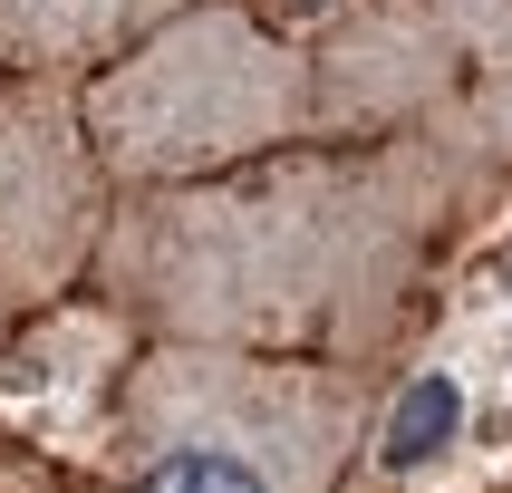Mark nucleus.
<instances>
[{"label":"nucleus","mask_w":512,"mask_h":493,"mask_svg":"<svg viewBox=\"0 0 512 493\" xmlns=\"http://www.w3.org/2000/svg\"><path fill=\"white\" fill-rule=\"evenodd\" d=\"M78 126L116 194L252 165L271 145L319 136L310 49L242 0H194L97 78H78Z\"/></svg>","instance_id":"3"},{"label":"nucleus","mask_w":512,"mask_h":493,"mask_svg":"<svg viewBox=\"0 0 512 493\" xmlns=\"http://www.w3.org/2000/svg\"><path fill=\"white\" fill-rule=\"evenodd\" d=\"M194 10V0H0V68L10 78H97L107 58Z\"/></svg>","instance_id":"5"},{"label":"nucleus","mask_w":512,"mask_h":493,"mask_svg":"<svg viewBox=\"0 0 512 493\" xmlns=\"http://www.w3.org/2000/svg\"><path fill=\"white\" fill-rule=\"evenodd\" d=\"M435 10H445V49H455L435 136H455L493 184H512V0H435Z\"/></svg>","instance_id":"6"},{"label":"nucleus","mask_w":512,"mask_h":493,"mask_svg":"<svg viewBox=\"0 0 512 493\" xmlns=\"http://www.w3.org/2000/svg\"><path fill=\"white\" fill-rule=\"evenodd\" d=\"M377 406V368L136 339L116 377V493H339L368 455Z\"/></svg>","instance_id":"2"},{"label":"nucleus","mask_w":512,"mask_h":493,"mask_svg":"<svg viewBox=\"0 0 512 493\" xmlns=\"http://www.w3.org/2000/svg\"><path fill=\"white\" fill-rule=\"evenodd\" d=\"M493 174L455 136H300L194 184L116 194L87 281L136 339H223L329 368H397Z\"/></svg>","instance_id":"1"},{"label":"nucleus","mask_w":512,"mask_h":493,"mask_svg":"<svg viewBox=\"0 0 512 493\" xmlns=\"http://www.w3.org/2000/svg\"><path fill=\"white\" fill-rule=\"evenodd\" d=\"M68 493H116V484H68Z\"/></svg>","instance_id":"8"},{"label":"nucleus","mask_w":512,"mask_h":493,"mask_svg":"<svg viewBox=\"0 0 512 493\" xmlns=\"http://www.w3.org/2000/svg\"><path fill=\"white\" fill-rule=\"evenodd\" d=\"M0 493H68V474H58V464H39L29 445H10V435H0Z\"/></svg>","instance_id":"7"},{"label":"nucleus","mask_w":512,"mask_h":493,"mask_svg":"<svg viewBox=\"0 0 512 493\" xmlns=\"http://www.w3.org/2000/svg\"><path fill=\"white\" fill-rule=\"evenodd\" d=\"M116 213V184L78 126L68 78L0 68V310H49L87 281V252Z\"/></svg>","instance_id":"4"}]
</instances>
